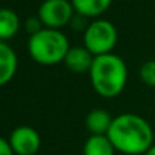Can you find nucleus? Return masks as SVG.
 I'll list each match as a JSON object with an SVG mask.
<instances>
[{"instance_id":"f257e3e1","label":"nucleus","mask_w":155,"mask_h":155,"mask_svg":"<svg viewBox=\"0 0 155 155\" xmlns=\"http://www.w3.org/2000/svg\"><path fill=\"white\" fill-rule=\"evenodd\" d=\"M107 137L116 152L124 155H145L154 145L151 124L134 113H124L113 117Z\"/></svg>"},{"instance_id":"f03ea898","label":"nucleus","mask_w":155,"mask_h":155,"mask_svg":"<svg viewBox=\"0 0 155 155\" xmlns=\"http://www.w3.org/2000/svg\"><path fill=\"white\" fill-rule=\"evenodd\" d=\"M94 91L103 98H116L127 86L128 68L124 59L114 53L95 56L89 71Z\"/></svg>"},{"instance_id":"7ed1b4c3","label":"nucleus","mask_w":155,"mask_h":155,"mask_svg":"<svg viewBox=\"0 0 155 155\" xmlns=\"http://www.w3.org/2000/svg\"><path fill=\"white\" fill-rule=\"evenodd\" d=\"M69 48V41L62 30L47 27L29 36L27 41V50L30 57L36 63L44 66H54L63 62Z\"/></svg>"},{"instance_id":"20e7f679","label":"nucleus","mask_w":155,"mask_h":155,"mask_svg":"<svg viewBox=\"0 0 155 155\" xmlns=\"http://www.w3.org/2000/svg\"><path fill=\"white\" fill-rule=\"evenodd\" d=\"M116 42H117L116 26L105 18H95L92 23L87 24L86 30L83 32V45L94 56L113 53Z\"/></svg>"},{"instance_id":"39448f33","label":"nucleus","mask_w":155,"mask_h":155,"mask_svg":"<svg viewBox=\"0 0 155 155\" xmlns=\"http://www.w3.org/2000/svg\"><path fill=\"white\" fill-rule=\"evenodd\" d=\"M75 15L71 0H44L38 9V18L47 29L60 30L71 24Z\"/></svg>"},{"instance_id":"423d86ee","label":"nucleus","mask_w":155,"mask_h":155,"mask_svg":"<svg viewBox=\"0 0 155 155\" xmlns=\"http://www.w3.org/2000/svg\"><path fill=\"white\" fill-rule=\"evenodd\" d=\"M8 140L15 155H36L41 149L39 133L27 125H21L12 130Z\"/></svg>"},{"instance_id":"0eeeda50","label":"nucleus","mask_w":155,"mask_h":155,"mask_svg":"<svg viewBox=\"0 0 155 155\" xmlns=\"http://www.w3.org/2000/svg\"><path fill=\"white\" fill-rule=\"evenodd\" d=\"M95 56L89 51L84 45L71 47L65 56V66L74 74H84L91 71Z\"/></svg>"},{"instance_id":"6e6552de","label":"nucleus","mask_w":155,"mask_h":155,"mask_svg":"<svg viewBox=\"0 0 155 155\" xmlns=\"http://www.w3.org/2000/svg\"><path fill=\"white\" fill-rule=\"evenodd\" d=\"M17 68L18 57L15 51L8 42L0 41V87L6 86L15 77Z\"/></svg>"},{"instance_id":"1a4fd4ad","label":"nucleus","mask_w":155,"mask_h":155,"mask_svg":"<svg viewBox=\"0 0 155 155\" xmlns=\"http://www.w3.org/2000/svg\"><path fill=\"white\" fill-rule=\"evenodd\" d=\"M113 122V116L104 108H94L87 113L84 125L91 136H107Z\"/></svg>"},{"instance_id":"9d476101","label":"nucleus","mask_w":155,"mask_h":155,"mask_svg":"<svg viewBox=\"0 0 155 155\" xmlns=\"http://www.w3.org/2000/svg\"><path fill=\"white\" fill-rule=\"evenodd\" d=\"M113 0H71L75 14L84 18H98L111 6Z\"/></svg>"},{"instance_id":"9b49d317","label":"nucleus","mask_w":155,"mask_h":155,"mask_svg":"<svg viewBox=\"0 0 155 155\" xmlns=\"http://www.w3.org/2000/svg\"><path fill=\"white\" fill-rule=\"evenodd\" d=\"M21 27V21L15 11L8 8H0V41L12 39Z\"/></svg>"},{"instance_id":"f8f14e48","label":"nucleus","mask_w":155,"mask_h":155,"mask_svg":"<svg viewBox=\"0 0 155 155\" xmlns=\"http://www.w3.org/2000/svg\"><path fill=\"white\" fill-rule=\"evenodd\" d=\"M116 149L107 136H89L83 145V155H114Z\"/></svg>"},{"instance_id":"ddd939ff","label":"nucleus","mask_w":155,"mask_h":155,"mask_svg":"<svg viewBox=\"0 0 155 155\" xmlns=\"http://www.w3.org/2000/svg\"><path fill=\"white\" fill-rule=\"evenodd\" d=\"M140 80L146 86L155 87V60H148L140 66Z\"/></svg>"},{"instance_id":"4468645a","label":"nucleus","mask_w":155,"mask_h":155,"mask_svg":"<svg viewBox=\"0 0 155 155\" xmlns=\"http://www.w3.org/2000/svg\"><path fill=\"white\" fill-rule=\"evenodd\" d=\"M24 29H26V32L32 36V35L38 33L41 29H44V26H42L41 20H39L38 15H36V17H30V18L26 20V23H24Z\"/></svg>"},{"instance_id":"2eb2a0df","label":"nucleus","mask_w":155,"mask_h":155,"mask_svg":"<svg viewBox=\"0 0 155 155\" xmlns=\"http://www.w3.org/2000/svg\"><path fill=\"white\" fill-rule=\"evenodd\" d=\"M0 155H15L11 145H9V140L0 137Z\"/></svg>"},{"instance_id":"dca6fc26","label":"nucleus","mask_w":155,"mask_h":155,"mask_svg":"<svg viewBox=\"0 0 155 155\" xmlns=\"http://www.w3.org/2000/svg\"><path fill=\"white\" fill-rule=\"evenodd\" d=\"M145 155H155V143L151 146V149H149V151H148Z\"/></svg>"}]
</instances>
